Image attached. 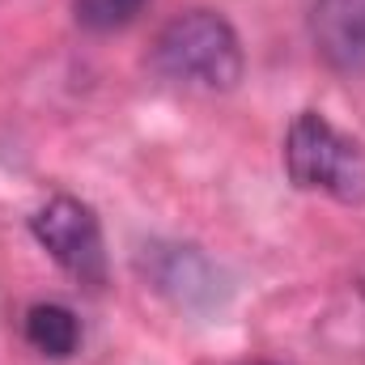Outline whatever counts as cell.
I'll return each instance as SVG.
<instances>
[{
	"label": "cell",
	"mask_w": 365,
	"mask_h": 365,
	"mask_svg": "<svg viewBox=\"0 0 365 365\" xmlns=\"http://www.w3.org/2000/svg\"><path fill=\"white\" fill-rule=\"evenodd\" d=\"M149 68L170 81V86H187V90L204 93H230L242 81V43L238 30L212 13V9H187L179 17H170L153 47H149Z\"/></svg>",
	"instance_id": "obj_1"
},
{
	"label": "cell",
	"mask_w": 365,
	"mask_h": 365,
	"mask_svg": "<svg viewBox=\"0 0 365 365\" xmlns=\"http://www.w3.org/2000/svg\"><path fill=\"white\" fill-rule=\"evenodd\" d=\"M284 175L297 191L365 204V145L344 136L323 110H302L284 136Z\"/></svg>",
	"instance_id": "obj_2"
},
{
	"label": "cell",
	"mask_w": 365,
	"mask_h": 365,
	"mask_svg": "<svg viewBox=\"0 0 365 365\" xmlns=\"http://www.w3.org/2000/svg\"><path fill=\"white\" fill-rule=\"evenodd\" d=\"M34 242L86 289L106 284V247H102V225L86 200L77 195H51L43 208L30 217Z\"/></svg>",
	"instance_id": "obj_3"
},
{
	"label": "cell",
	"mask_w": 365,
	"mask_h": 365,
	"mask_svg": "<svg viewBox=\"0 0 365 365\" xmlns=\"http://www.w3.org/2000/svg\"><path fill=\"white\" fill-rule=\"evenodd\" d=\"M140 272L153 280L158 293H166L179 310H212L225 297V284L217 264L200 251V247H182V242H153L140 255Z\"/></svg>",
	"instance_id": "obj_4"
},
{
	"label": "cell",
	"mask_w": 365,
	"mask_h": 365,
	"mask_svg": "<svg viewBox=\"0 0 365 365\" xmlns=\"http://www.w3.org/2000/svg\"><path fill=\"white\" fill-rule=\"evenodd\" d=\"M310 43L340 77H365V0H314Z\"/></svg>",
	"instance_id": "obj_5"
},
{
	"label": "cell",
	"mask_w": 365,
	"mask_h": 365,
	"mask_svg": "<svg viewBox=\"0 0 365 365\" xmlns=\"http://www.w3.org/2000/svg\"><path fill=\"white\" fill-rule=\"evenodd\" d=\"M26 344L34 349V353H43V357H51V361H64V357H73L77 353V344H81V323H77V314L68 310V306H60V302H34L30 310H26Z\"/></svg>",
	"instance_id": "obj_6"
},
{
	"label": "cell",
	"mask_w": 365,
	"mask_h": 365,
	"mask_svg": "<svg viewBox=\"0 0 365 365\" xmlns=\"http://www.w3.org/2000/svg\"><path fill=\"white\" fill-rule=\"evenodd\" d=\"M149 4L153 0H73V17L90 34H110V30L132 26Z\"/></svg>",
	"instance_id": "obj_7"
}]
</instances>
